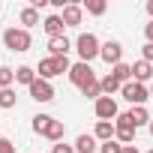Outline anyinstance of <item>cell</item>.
Masks as SVG:
<instances>
[{"mask_svg": "<svg viewBox=\"0 0 153 153\" xmlns=\"http://www.w3.org/2000/svg\"><path fill=\"white\" fill-rule=\"evenodd\" d=\"M3 45H6L12 54H24V51H30L33 36H30V30H24V27H9V30H3Z\"/></svg>", "mask_w": 153, "mask_h": 153, "instance_id": "obj_1", "label": "cell"}, {"mask_svg": "<svg viewBox=\"0 0 153 153\" xmlns=\"http://www.w3.org/2000/svg\"><path fill=\"white\" fill-rule=\"evenodd\" d=\"M75 51H78L81 63H90V60H96V57H99L102 42L96 39V33H78V39H75Z\"/></svg>", "mask_w": 153, "mask_h": 153, "instance_id": "obj_2", "label": "cell"}, {"mask_svg": "<svg viewBox=\"0 0 153 153\" xmlns=\"http://www.w3.org/2000/svg\"><path fill=\"white\" fill-rule=\"evenodd\" d=\"M69 69H72V63H69V57H45V60H39V78H45V81H51V78H57V75H69Z\"/></svg>", "mask_w": 153, "mask_h": 153, "instance_id": "obj_3", "label": "cell"}, {"mask_svg": "<svg viewBox=\"0 0 153 153\" xmlns=\"http://www.w3.org/2000/svg\"><path fill=\"white\" fill-rule=\"evenodd\" d=\"M120 96L135 108V105H144V102L150 99V87H144V84H138V81H129V84H123Z\"/></svg>", "mask_w": 153, "mask_h": 153, "instance_id": "obj_4", "label": "cell"}, {"mask_svg": "<svg viewBox=\"0 0 153 153\" xmlns=\"http://www.w3.org/2000/svg\"><path fill=\"white\" fill-rule=\"evenodd\" d=\"M93 114L99 117V120H117V114H120V108H117V99L114 96H99L96 102H93Z\"/></svg>", "mask_w": 153, "mask_h": 153, "instance_id": "obj_5", "label": "cell"}, {"mask_svg": "<svg viewBox=\"0 0 153 153\" xmlns=\"http://www.w3.org/2000/svg\"><path fill=\"white\" fill-rule=\"evenodd\" d=\"M69 81L75 84V87H84V84H90V81H96V75H93V69H90V63H72V69H69Z\"/></svg>", "mask_w": 153, "mask_h": 153, "instance_id": "obj_6", "label": "cell"}, {"mask_svg": "<svg viewBox=\"0 0 153 153\" xmlns=\"http://www.w3.org/2000/svg\"><path fill=\"white\" fill-rule=\"evenodd\" d=\"M99 57H102L108 66H117V63H123V45H120L117 39H108V42H102Z\"/></svg>", "mask_w": 153, "mask_h": 153, "instance_id": "obj_7", "label": "cell"}, {"mask_svg": "<svg viewBox=\"0 0 153 153\" xmlns=\"http://www.w3.org/2000/svg\"><path fill=\"white\" fill-rule=\"evenodd\" d=\"M27 90H30V96H33L36 102H51V99H54V84L45 81V78H36Z\"/></svg>", "mask_w": 153, "mask_h": 153, "instance_id": "obj_8", "label": "cell"}, {"mask_svg": "<svg viewBox=\"0 0 153 153\" xmlns=\"http://www.w3.org/2000/svg\"><path fill=\"white\" fill-rule=\"evenodd\" d=\"M60 18H63L66 27H78L81 18H84V6H78V3H66V9L60 12Z\"/></svg>", "mask_w": 153, "mask_h": 153, "instance_id": "obj_9", "label": "cell"}, {"mask_svg": "<svg viewBox=\"0 0 153 153\" xmlns=\"http://www.w3.org/2000/svg\"><path fill=\"white\" fill-rule=\"evenodd\" d=\"M132 81H138V84L153 81V63H147V60H135V63H132Z\"/></svg>", "mask_w": 153, "mask_h": 153, "instance_id": "obj_10", "label": "cell"}, {"mask_svg": "<svg viewBox=\"0 0 153 153\" xmlns=\"http://www.w3.org/2000/svg\"><path fill=\"white\" fill-rule=\"evenodd\" d=\"M63 27H66V24H63V18H60V15H48V18L42 21V30L48 33V39H57V36H66V33H63Z\"/></svg>", "mask_w": 153, "mask_h": 153, "instance_id": "obj_11", "label": "cell"}, {"mask_svg": "<svg viewBox=\"0 0 153 153\" xmlns=\"http://www.w3.org/2000/svg\"><path fill=\"white\" fill-rule=\"evenodd\" d=\"M93 135H96V141H114V135H117V129H114V123L111 120H96V129H93Z\"/></svg>", "mask_w": 153, "mask_h": 153, "instance_id": "obj_12", "label": "cell"}, {"mask_svg": "<svg viewBox=\"0 0 153 153\" xmlns=\"http://www.w3.org/2000/svg\"><path fill=\"white\" fill-rule=\"evenodd\" d=\"M99 150V141H96V135H78L75 138V153H96Z\"/></svg>", "mask_w": 153, "mask_h": 153, "instance_id": "obj_13", "label": "cell"}, {"mask_svg": "<svg viewBox=\"0 0 153 153\" xmlns=\"http://www.w3.org/2000/svg\"><path fill=\"white\" fill-rule=\"evenodd\" d=\"M69 48H72V42H69L66 36L48 39V51H51V57H66V54H69Z\"/></svg>", "mask_w": 153, "mask_h": 153, "instance_id": "obj_14", "label": "cell"}, {"mask_svg": "<svg viewBox=\"0 0 153 153\" xmlns=\"http://www.w3.org/2000/svg\"><path fill=\"white\" fill-rule=\"evenodd\" d=\"M36 78H39V75H36V69H33V66H18V69H15V84L30 87Z\"/></svg>", "mask_w": 153, "mask_h": 153, "instance_id": "obj_15", "label": "cell"}, {"mask_svg": "<svg viewBox=\"0 0 153 153\" xmlns=\"http://www.w3.org/2000/svg\"><path fill=\"white\" fill-rule=\"evenodd\" d=\"M129 117H132V126H135V129H138V126H150V120H153L144 105H135V108L129 111Z\"/></svg>", "mask_w": 153, "mask_h": 153, "instance_id": "obj_16", "label": "cell"}, {"mask_svg": "<svg viewBox=\"0 0 153 153\" xmlns=\"http://www.w3.org/2000/svg\"><path fill=\"white\" fill-rule=\"evenodd\" d=\"M99 84H102V96H114V93H120V90H123V84L114 78L111 72L105 75V78H99Z\"/></svg>", "mask_w": 153, "mask_h": 153, "instance_id": "obj_17", "label": "cell"}, {"mask_svg": "<svg viewBox=\"0 0 153 153\" xmlns=\"http://www.w3.org/2000/svg\"><path fill=\"white\" fill-rule=\"evenodd\" d=\"M63 135H66V126H63V120H51V126H48L45 138H48V141H54V144H60V141H63Z\"/></svg>", "mask_w": 153, "mask_h": 153, "instance_id": "obj_18", "label": "cell"}, {"mask_svg": "<svg viewBox=\"0 0 153 153\" xmlns=\"http://www.w3.org/2000/svg\"><path fill=\"white\" fill-rule=\"evenodd\" d=\"M111 75H114L120 84H129L132 81V66L129 63H117V66H111Z\"/></svg>", "mask_w": 153, "mask_h": 153, "instance_id": "obj_19", "label": "cell"}, {"mask_svg": "<svg viewBox=\"0 0 153 153\" xmlns=\"http://www.w3.org/2000/svg\"><path fill=\"white\" fill-rule=\"evenodd\" d=\"M21 24H24V30L36 27V24H39V9H33V6H24V9H21Z\"/></svg>", "mask_w": 153, "mask_h": 153, "instance_id": "obj_20", "label": "cell"}, {"mask_svg": "<svg viewBox=\"0 0 153 153\" xmlns=\"http://www.w3.org/2000/svg\"><path fill=\"white\" fill-rule=\"evenodd\" d=\"M51 120H54L51 114H36V117H33V132H36V135H45L48 126H51Z\"/></svg>", "mask_w": 153, "mask_h": 153, "instance_id": "obj_21", "label": "cell"}, {"mask_svg": "<svg viewBox=\"0 0 153 153\" xmlns=\"http://www.w3.org/2000/svg\"><path fill=\"white\" fill-rule=\"evenodd\" d=\"M81 96H87V99H93V102H96V99L102 96V84H99V78H96V81H90V84H84V87H81Z\"/></svg>", "mask_w": 153, "mask_h": 153, "instance_id": "obj_22", "label": "cell"}, {"mask_svg": "<svg viewBox=\"0 0 153 153\" xmlns=\"http://www.w3.org/2000/svg\"><path fill=\"white\" fill-rule=\"evenodd\" d=\"M114 129H117V135H114V138H117L123 147L135 141V129H132V126H114Z\"/></svg>", "mask_w": 153, "mask_h": 153, "instance_id": "obj_23", "label": "cell"}, {"mask_svg": "<svg viewBox=\"0 0 153 153\" xmlns=\"http://www.w3.org/2000/svg\"><path fill=\"white\" fill-rule=\"evenodd\" d=\"M105 9H108L105 0H87V3H84V12L87 15H105Z\"/></svg>", "mask_w": 153, "mask_h": 153, "instance_id": "obj_24", "label": "cell"}, {"mask_svg": "<svg viewBox=\"0 0 153 153\" xmlns=\"http://www.w3.org/2000/svg\"><path fill=\"white\" fill-rule=\"evenodd\" d=\"M15 102H18V96H15V90L12 87H6V90H0V108H15Z\"/></svg>", "mask_w": 153, "mask_h": 153, "instance_id": "obj_25", "label": "cell"}, {"mask_svg": "<svg viewBox=\"0 0 153 153\" xmlns=\"http://www.w3.org/2000/svg\"><path fill=\"white\" fill-rule=\"evenodd\" d=\"M12 84H15V69L0 66V90H6V87H12Z\"/></svg>", "mask_w": 153, "mask_h": 153, "instance_id": "obj_26", "label": "cell"}, {"mask_svg": "<svg viewBox=\"0 0 153 153\" xmlns=\"http://www.w3.org/2000/svg\"><path fill=\"white\" fill-rule=\"evenodd\" d=\"M99 153H123V144L114 138V141H105V144H99Z\"/></svg>", "mask_w": 153, "mask_h": 153, "instance_id": "obj_27", "label": "cell"}, {"mask_svg": "<svg viewBox=\"0 0 153 153\" xmlns=\"http://www.w3.org/2000/svg\"><path fill=\"white\" fill-rule=\"evenodd\" d=\"M51 153H75V144H51Z\"/></svg>", "mask_w": 153, "mask_h": 153, "instance_id": "obj_28", "label": "cell"}, {"mask_svg": "<svg viewBox=\"0 0 153 153\" xmlns=\"http://www.w3.org/2000/svg\"><path fill=\"white\" fill-rule=\"evenodd\" d=\"M114 126H132V117H129V111H123V114H117V120H114ZM135 129V126H132Z\"/></svg>", "mask_w": 153, "mask_h": 153, "instance_id": "obj_29", "label": "cell"}, {"mask_svg": "<svg viewBox=\"0 0 153 153\" xmlns=\"http://www.w3.org/2000/svg\"><path fill=\"white\" fill-rule=\"evenodd\" d=\"M141 60H147V63H153V42H147V45L141 48Z\"/></svg>", "mask_w": 153, "mask_h": 153, "instance_id": "obj_30", "label": "cell"}, {"mask_svg": "<svg viewBox=\"0 0 153 153\" xmlns=\"http://www.w3.org/2000/svg\"><path fill=\"white\" fill-rule=\"evenodd\" d=\"M0 153H15V144L9 138H0Z\"/></svg>", "mask_w": 153, "mask_h": 153, "instance_id": "obj_31", "label": "cell"}, {"mask_svg": "<svg viewBox=\"0 0 153 153\" xmlns=\"http://www.w3.org/2000/svg\"><path fill=\"white\" fill-rule=\"evenodd\" d=\"M144 36H147V42H153V21L144 24Z\"/></svg>", "mask_w": 153, "mask_h": 153, "instance_id": "obj_32", "label": "cell"}, {"mask_svg": "<svg viewBox=\"0 0 153 153\" xmlns=\"http://www.w3.org/2000/svg\"><path fill=\"white\" fill-rule=\"evenodd\" d=\"M123 153H138V147H135V144H126V147H123Z\"/></svg>", "mask_w": 153, "mask_h": 153, "instance_id": "obj_33", "label": "cell"}, {"mask_svg": "<svg viewBox=\"0 0 153 153\" xmlns=\"http://www.w3.org/2000/svg\"><path fill=\"white\" fill-rule=\"evenodd\" d=\"M147 15H150V21H153V0H147Z\"/></svg>", "mask_w": 153, "mask_h": 153, "instance_id": "obj_34", "label": "cell"}, {"mask_svg": "<svg viewBox=\"0 0 153 153\" xmlns=\"http://www.w3.org/2000/svg\"><path fill=\"white\" fill-rule=\"evenodd\" d=\"M147 129H150V135H153V120H150V126H147Z\"/></svg>", "mask_w": 153, "mask_h": 153, "instance_id": "obj_35", "label": "cell"}, {"mask_svg": "<svg viewBox=\"0 0 153 153\" xmlns=\"http://www.w3.org/2000/svg\"><path fill=\"white\" fill-rule=\"evenodd\" d=\"M150 99H153V81H150Z\"/></svg>", "mask_w": 153, "mask_h": 153, "instance_id": "obj_36", "label": "cell"}, {"mask_svg": "<svg viewBox=\"0 0 153 153\" xmlns=\"http://www.w3.org/2000/svg\"><path fill=\"white\" fill-rule=\"evenodd\" d=\"M147 153H153V147H150V150H147Z\"/></svg>", "mask_w": 153, "mask_h": 153, "instance_id": "obj_37", "label": "cell"}]
</instances>
